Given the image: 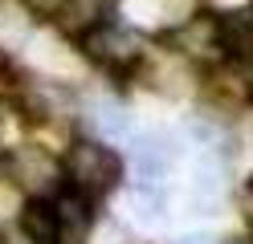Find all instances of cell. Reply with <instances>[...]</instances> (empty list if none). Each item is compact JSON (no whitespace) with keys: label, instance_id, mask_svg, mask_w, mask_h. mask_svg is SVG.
Instances as JSON below:
<instances>
[{"label":"cell","instance_id":"8fae6325","mask_svg":"<svg viewBox=\"0 0 253 244\" xmlns=\"http://www.w3.org/2000/svg\"><path fill=\"white\" fill-rule=\"evenodd\" d=\"M245 4H253V0H209L204 8H212V12H233V8H245Z\"/></svg>","mask_w":253,"mask_h":244},{"label":"cell","instance_id":"4fadbf2b","mask_svg":"<svg viewBox=\"0 0 253 244\" xmlns=\"http://www.w3.org/2000/svg\"><path fill=\"white\" fill-rule=\"evenodd\" d=\"M225 244H253V240H225Z\"/></svg>","mask_w":253,"mask_h":244},{"label":"cell","instance_id":"7a4b0ae2","mask_svg":"<svg viewBox=\"0 0 253 244\" xmlns=\"http://www.w3.org/2000/svg\"><path fill=\"white\" fill-rule=\"evenodd\" d=\"M164 45L171 49V57L180 61H196L204 70H212L216 61L229 57V41H225V21L212 8H192L188 16H180L176 25H168Z\"/></svg>","mask_w":253,"mask_h":244},{"label":"cell","instance_id":"9c48e42d","mask_svg":"<svg viewBox=\"0 0 253 244\" xmlns=\"http://www.w3.org/2000/svg\"><path fill=\"white\" fill-rule=\"evenodd\" d=\"M17 4L25 8V16L33 25H57L61 8H66V0H17Z\"/></svg>","mask_w":253,"mask_h":244},{"label":"cell","instance_id":"5b68a950","mask_svg":"<svg viewBox=\"0 0 253 244\" xmlns=\"http://www.w3.org/2000/svg\"><path fill=\"white\" fill-rule=\"evenodd\" d=\"M209 90L225 106H253V65L245 57H225L209 70Z\"/></svg>","mask_w":253,"mask_h":244},{"label":"cell","instance_id":"277c9868","mask_svg":"<svg viewBox=\"0 0 253 244\" xmlns=\"http://www.w3.org/2000/svg\"><path fill=\"white\" fill-rule=\"evenodd\" d=\"M8 171H12V183H21L25 191L33 195H45V191H61V159L53 151H45V146H17V151H8Z\"/></svg>","mask_w":253,"mask_h":244},{"label":"cell","instance_id":"8992f818","mask_svg":"<svg viewBox=\"0 0 253 244\" xmlns=\"http://www.w3.org/2000/svg\"><path fill=\"white\" fill-rule=\"evenodd\" d=\"M21 232H25V244H66L57 208L45 195H33L21 204Z\"/></svg>","mask_w":253,"mask_h":244},{"label":"cell","instance_id":"ba28073f","mask_svg":"<svg viewBox=\"0 0 253 244\" xmlns=\"http://www.w3.org/2000/svg\"><path fill=\"white\" fill-rule=\"evenodd\" d=\"M94 126H98L102 142H126L131 139V118L119 106H98L94 110Z\"/></svg>","mask_w":253,"mask_h":244},{"label":"cell","instance_id":"3957f363","mask_svg":"<svg viewBox=\"0 0 253 244\" xmlns=\"http://www.w3.org/2000/svg\"><path fill=\"white\" fill-rule=\"evenodd\" d=\"M78 53L90 65H98L102 73H110V77H131V73L143 70V61H147V49L139 41V33L123 29L115 21H102V25L86 29L82 37H78Z\"/></svg>","mask_w":253,"mask_h":244},{"label":"cell","instance_id":"6da1fadb","mask_svg":"<svg viewBox=\"0 0 253 244\" xmlns=\"http://www.w3.org/2000/svg\"><path fill=\"white\" fill-rule=\"evenodd\" d=\"M61 179H66V187L98 204L123 183V159L102 139H78L61 151Z\"/></svg>","mask_w":253,"mask_h":244},{"label":"cell","instance_id":"52a82bcc","mask_svg":"<svg viewBox=\"0 0 253 244\" xmlns=\"http://www.w3.org/2000/svg\"><path fill=\"white\" fill-rule=\"evenodd\" d=\"M53 208H57V220H61V236H86L94 228V200H86L82 191L61 183Z\"/></svg>","mask_w":253,"mask_h":244},{"label":"cell","instance_id":"30bf717a","mask_svg":"<svg viewBox=\"0 0 253 244\" xmlns=\"http://www.w3.org/2000/svg\"><path fill=\"white\" fill-rule=\"evenodd\" d=\"M171 244H216V236L212 232H184V236H176Z\"/></svg>","mask_w":253,"mask_h":244},{"label":"cell","instance_id":"7c38bea8","mask_svg":"<svg viewBox=\"0 0 253 244\" xmlns=\"http://www.w3.org/2000/svg\"><path fill=\"white\" fill-rule=\"evenodd\" d=\"M241 211H245V220L253 224V179H249V183L241 187Z\"/></svg>","mask_w":253,"mask_h":244}]
</instances>
